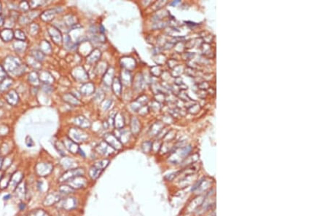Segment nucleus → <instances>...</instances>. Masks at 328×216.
I'll use <instances>...</instances> for the list:
<instances>
[{
  "label": "nucleus",
  "instance_id": "f257e3e1",
  "mask_svg": "<svg viewBox=\"0 0 328 216\" xmlns=\"http://www.w3.org/2000/svg\"><path fill=\"white\" fill-rule=\"evenodd\" d=\"M109 163H110V161L107 160V159H104V160L100 161V162H96V163L94 164V165L90 168V171H89V175L91 178V179H97L100 176L104 168L107 167Z\"/></svg>",
  "mask_w": 328,
  "mask_h": 216
},
{
  "label": "nucleus",
  "instance_id": "f03ea898",
  "mask_svg": "<svg viewBox=\"0 0 328 216\" xmlns=\"http://www.w3.org/2000/svg\"><path fill=\"white\" fill-rule=\"evenodd\" d=\"M85 174V171L83 169H80V168H77V169H72L69 170L67 171L66 173H64L63 175L59 178V182L60 183H64V182H68L70 180L73 179V178H76L78 176H83Z\"/></svg>",
  "mask_w": 328,
  "mask_h": 216
},
{
  "label": "nucleus",
  "instance_id": "7ed1b4c3",
  "mask_svg": "<svg viewBox=\"0 0 328 216\" xmlns=\"http://www.w3.org/2000/svg\"><path fill=\"white\" fill-rule=\"evenodd\" d=\"M212 182L207 178H203L199 180L197 183L194 186L192 190L195 192H206L207 189H209L210 186L212 185Z\"/></svg>",
  "mask_w": 328,
  "mask_h": 216
},
{
  "label": "nucleus",
  "instance_id": "20e7f679",
  "mask_svg": "<svg viewBox=\"0 0 328 216\" xmlns=\"http://www.w3.org/2000/svg\"><path fill=\"white\" fill-rule=\"evenodd\" d=\"M87 184V180L83 176H78L69 180V186L74 189H81Z\"/></svg>",
  "mask_w": 328,
  "mask_h": 216
},
{
  "label": "nucleus",
  "instance_id": "39448f33",
  "mask_svg": "<svg viewBox=\"0 0 328 216\" xmlns=\"http://www.w3.org/2000/svg\"><path fill=\"white\" fill-rule=\"evenodd\" d=\"M60 205L61 207L64 210H69L76 208L77 201L74 198H66L61 202Z\"/></svg>",
  "mask_w": 328,
  "mask_h": 216
},
{
  "label": "nucleus",
  "instance_id": "423d86ee",
  "mask_svg": "<svg viewBox=\"0 0 328 216\" xmlns=\"http://www.w3.org/2000/svg\"><path fill=\"white\" fill-rule=\"evenodd\" d=\"M110 145H107L106 143L102 142L101 143L99 146L96 148L99 153H100L101 154L103 155H110L112 153V148H110Z\"/></svg>",
  "mask_w": 328,
  "mask_h": 216
},
{
  "label": "nucleus",
  "instance_id": "0eeeda50",
  "mask_svg": "<svg viewBox=\"0 0 328 216\" xmlns=\"http://www.w3.org/2000/svg\"><path fill=\"white\" fill-rule=\"evenodd\" d=\"M59 199L60 196L58 195V194L53 193V194H50L49 195L46 196L45 200H44V205H46V206H51V205H54L57 202L59 201Z\"/></svg>",
  "mask_w": 328,
  "mask_h": 216
},
{
  "label": "nucleus",
  "instance_id": "6e6552de",
  "mask_svg": "<svg viewBox=\"0 0 328 216\" xmlns=\"http://www.w3.org/2000/svg\"><path fill=\"white\" fill-rule=\"evenodd\" d=\"M106 141H107L110 144V146H112V148H115L116 149H119L121 148V144L120 143L117 141V139L115 136L113 135H107L105 138Z\"/></svg>",
  "mask_w": 328,
  "mask_h": 216
},
{
  "label": "nucleus",
  "instance_id": "1a4fd4ad",
  "mask_svg": "<svg viewBox=\"0 0 328 216\" xmlns=\"http://www.w3.org/2000/svg\"><path fill=\"white\" fill-rule=\"evenodd\" d=\"M60 192L62 194H71L74 192V189H72L70 186H61L59 189Z\"/></svg>",
  "mask_w": 328,
  "mask_h": 216
},
{
  "label": "nucleus",
  "instance_id": "9d476101",
  "mask_svg": "<svg viewBox=\"0 0 328 216\" xmlns=\"http://www.w3.org/2000/svg\"><path fill=\"white\" fill-rule=\"evenodd\" d=\"M142 148H143L144 151L145 152H149L151 149H152V143H151L150 142L144 143L143 144V146H142Z\"/></svg>",
  "mask_w": 328,
  "mask_h": 216
},
{
  "label": "nucleus",
  "instance_id": "9b49d317",
  "mask_svg": "<svg viewBox=\"0 0 328 216\" xmlns=\"http://www.w3.org/2000/svg\"><path fill=\"white\" fill-rule=\"evenodd\" d=\"M32 216H49L45 212H44L43 210H38V211L35 212L34 213V215Z\"/></svg>",
  "mask_w": 328,
  "mask_h": 216
},
{
  "label": "nucleus",
  "instance_id": "f8f14e48",
  "mask_svg": "<svg viewBox=\"0 0 328 216\" xmlns=\"http://www.w3.org/2000/svg\"><path fill=\"white\" fill-rule=\"evenodd\" d=\"M26 144L27 145L28 147H32L34 146V141H32V139L29 137V136H28V137L26 138Z\"/></svg>",
  "mask_w": 328,
  "mask_h": 216
},
{
  "label": "nucleus",
  "instance_id": "ddd939ff",
  "mask_svg": "<svg viewBox=\"0 0 328 216\" xmlns=\"http://www.w3.org/2000/svg\"><path fill=\"white\" fill-rule=\"evenodd\" d=\"M19 208H20L21 210H24L26 208V205L24 203H21L20 205H19Z\"/></svg>",
  "mask_w": 328,
  "mask_h": 216
},
{
  "label": "nucleus",
  "instance_id": "4468645a",
  "mask_svg": "<svg viewBox=\"0 0 328 216\" xmlns=\"http://www.w3.org/2000/svg\"><path fill=\"white\" fill-rule=\"evenodd\" d=\"M10 197H11V195H10V194H7L6 196H4V199L8 200L9 199H10Z\"/></svg>",
  "mask_w": 328,
  "mask_h": 216
}]
</instances>
